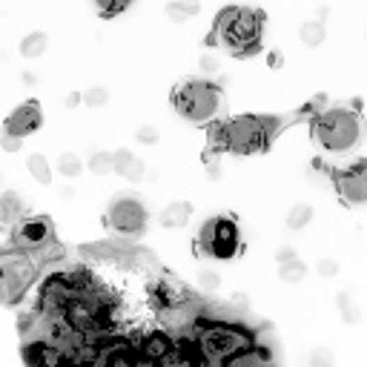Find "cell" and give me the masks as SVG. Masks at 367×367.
Masks as SVG:
<instances>
[{
	"instance_id": "17",
	"label": "cell",
	"mask_w": 367,
	"mask_h": 367,
	"mask_svg": "<svg viewBox=\"0 0 367 367\" xmlns=\"http://www.w3.org/2000/svg\"><path fill=\"white\" fill-rule=\"evenodd\" d=\"M189 215H192V207L187 204V201H173L169 207H164V212H161V227H166V230H181L187 221H189Z\"/></svg>"
},
{
	"instance_id": "13",
	"label": "cell",
	"mask_w": 367,
	"mask_h": 367,
	"mask_svg": "<svg viewBox=\"0 0 367 367\" xmlns=\"http://www.w3.org/2000/svg\"><path fill=\"white\" fill-rule=\"evenodd\" d=\"M40 124H43L40 107L35 101H26L6 118V132H15V135L23 138V135H32L35 130H40Z\"/></svg>"
},
{
	"instance_id": "9",
	"label": "cell",
	"mask_w": 367,
	"mask_h": 367,
	"mask_svg": "<svg viewBox=\"0 0 367 367\" xmlns=\"http://www.w3.org/2000/svg\"><path fill=\"white\" fill-rule=\"evenodd\" d=\"M107 224L120 235H141L146 230V207L138 198H118L107 212Z\"/></svg>"
},
{
	"instance_id": "4",
	"label": "cell",
	"mask_w": 367,
	"mask_h": 367,
	"mask_svg": "<svg viewBox=\"0 0 367 367\" xmlns=\"http://www.w3.org/2000/svg\"><path fill=\"white\" fill-rule=\"evenodd\" d=\"M310 132H313V141L319 143L322 150L341 155V153H350L359 143L361 124H359V115L353 109L336 107V109L315 115L313 124H310Z\"/></svg>"
},
{
	"instance_id": "33",
	"label": "cell",
	"mask_w": 367,
	"mask_h": 367,
	"mask_svg": "<svg viewBox=\"0 0 367 367\" xmlns=\"http://www.w3.org/2000/svg\"><path fill=\"white\" fill-rule=\"evenodd\" d=\"M319 273H322L325 279H333V276L338 273V261H333V258H322V261H319Z\"/></svg>"
},
{
	"instance_id": "20",
	"label": "cell",
	"mask_w": 367,
	"mask_h": 367,
	"mask_svg": "<svg viewBox=\"0 0 367 367\" xmlns=\"http://www.w3.org/2000/svg\"><path fill=\"white\" fill-rule=\"evenodd\" d=\"M299 40H302L304 46H310V49L322 46V43H325V23H319V20H307V23H302Z\"/></svg>"
},
{
	"instance_id": "36",
	"label": "cell",
	"mask_w": 367,
	"mask_h": 367,
	"mask_svg": "<svg viewBox=\"0 0 367 367\" xmlns=\"http://www.w3.org/2000/svg\"><path fill=\"white\" fill-rule=\"evenodd\" d=\"M78 101H81V95H69V97H66V107H75Z\"/></svg>"
},
{
	"instance_id": "27",
	"label": "cell",
	"mask_w": 367,
	"mask_h": 367,
	"mask_svg": "<svg viewBox=\"0 0 367 367\" xmlns=\"http://www.w3.org/2000/svg\"><path fill=\"white\" fill-rule=\"evenodd\" d=\"M130 3H132V0H95L97 12H101L104 17H115V15H120Z\"/></svg>"
},
{
	"instance_id": "14",
	"label": "cell",
	"mask_w": 367,
	"mask_h": 367,
	"mask_svg": "<svg viewBox=\"0 0 367 367\" xmlns=\"http://www.w3.org/2000/svg\"><path fill=\"white\" fill-rule=\"evenodd\" d=\"M150 296L161 304V310H169V307H181V304H189L192 296L173 279H158L153 287H150Z\"/></svg>"
},
{
	"instance_id": "15",
	"label": "cell",
	"mask_w": 367,
	"mask_h": 367,
	"mask_svg": "<svg viewBox=\"0 0 367 367\" xmlns=\"http://www.w3.org/2000/svg\"><path fill=\"white\" fill-rule=\"evenodd\" d=\"M23 218V201L17 192H0V230H12Z\"/></svg>"
},
{
	"instance_id": "29",
	"label": "cell",
	"mask_w": 367,
	"mask_h": 367,
	"mask_svg": "<svg viewBox=\"0 0 367 367\" xmlns=\"http://www.w3.org/2000/svg\"><path fill=\"white\" fill-rule=\"evenodd\" d=\"M338 310H341V315H345V322H359V310L353 307V302H350V296H345V292H341L338 296Z\"/></svg>"
},
{
	"instance_id": "32",
	"label": "cell",
	"mask_w": 367,
	"mask_h": 367,
	"mask_svg": "<svg viewBox=\"0 0 367 367\" xmlns=\"http://www.w3.org/2000/svg\"><path fill=\"white\" fill-rule=\"evenodd\" d=\"M198 281H201V287H204V290H215L218 284H221V276H218L215 270H204V273L198 276Z\"/></svg>"
},
{
	"instance_id": "6",
	"label": "cell",
	"mask_w": 367,
	"mask_h": 367,
	"mask_svg": "<svg viewBox=\"0 0 367 367\" xmlns=\"http://www.w3.org/2000/svg\"><path fill=\"white\" fill-rule=\"evenodd\" d=\"M12 247L35 256V261H46L58 256V241H55V227L49 218L32 215V218H20L12 227Z\"/></svg>"
},
{
	"instance_id": "23",
	"label": "cell",
	"mask_w": 367,
	"mask_h": 367,
	"mask_svg": "<svg viewBox=\"0 0 367 367\" xmlns=\"http://www.w3.org/2000/svg\"><path fill=\"white\" fill-rule=\"evenodd\" d=\"M58 173H61L63 178H78V175L84 173V164H81V158H78L75 153H63V155L58 158Z\"/></svg>"
},
{
	"instance_id": "2",
	"label": "cell",
	"mask_w": 367,
	"mask_h": 367,
	"mask_svg": "<svg viewBox=\"0 0 367 367\" xmlns=\"http://www.w3.org/2000/svg\"><path fill=\"white\" fill-rule=\"evenodd\" d=\"M284 124L276 118H258V115H241L233 120H224L212 130V146L215 150H227L235 155H253L261 153L270 138Z\"/></svg>"
},
{
	"instance_id": "10",
	"label": "cell",
	"mask_w": 367,
	"mask_h": 367,
	"mask_svg": "<svg viewBox=\"0 0 367 367\" xmlns=\"http://www.w3.org/2000/svg\"><path fill=\"white\" fill-rule=\"evenodd\" d=\"M333 184L338 195L350 204H367V161H359L348 169H336Z\"/></svg>"
},
{
	"instance_id": "11",
	"label": "cell",
	"mask_w": 367,
	"mask_h": 367,
	"mask_svg": "<svg viewBox=\"0 0 367 367\" xmlns=\"http://www.w3.org/2000/svg\"><path fill=\"white\" fill-rule=\"evenodd\" d=\"M135 348H138L143 364H173L175 338L166 330H153V333H146Z\"/></svg>"
},
{
	"instance_id": "22",
	"label": "cell",
	"mask_w": 367,
	"mask_h": 367,
	"mask_svg": "<svg viewBox=\"0 0 367 367\" xmlns=\"http://www.w3.org/2000/svg\"><path fill=\"white\" fill-rule=\"evenodd\" d=\"M313 221V207L310 204H296L287 212V227L290 230H304Z\"/></svg>"
},
{
	"instance_id": "26",
	"label": "cell",
	"mask_w": 367,
	"mask_h": 367,
	"mask_svg": "<svg viewBox=\"0 0 367 367\" xmlns=\"http://www.w3.org/2000/svg\"><path fill=\"white\" fill-rule=\"evenodd\" d=\"M107 101H109V92L104 86H92L84 92V104L89 109H101V107H107Z\"/></svg>"
},
{
	"instance_id": "31",
	"label": "cell",
	"mask_w": 367,
	"mask_h": 367,
	"mask_svg": "<svg viewBox=\"0 0 367 367\" xmlns=\"http://www.w3.org/2000/svg\"><path fill=\"white\" fill-rule=\"evenodd\" d=\"M198 66H201V72H207V75H212V72H218V69H221V58H218V55H212V52H207V55H201Z\"/></svg>"
},
{
	"instance_id": "30",
	"label": "cell",
	"mask_w": 367,
	"mask_h": 367,
	"mask_svg": "<svg viewBox=\"0 0 367 367\" xmlns=\"http://www.w3.org/2000/svg\"><path fill=\"white\" fill-rule=\"evenodd\" d=\"M0 146H3L6 153H17L20 146H23V138L15 135V132H3V135H0Z\"/></svg>"
},
{
	"instance_id": "1",
	"label": "cell",
	"mask_w": 367,
	"mask_h": 367,
	"mask_svg": "<svg viewBox=\"0 0 367 367\" xmlns=\"http://www.w3.org/2000/svg\"><path fill=\"white\" fill-rule=\"evenodd\" d=\"M192 336L204 364H235L238 356L253 348L256 336L230 319H210V315H195Z\"/></svg>"
},
{
	"instance_id": "18",
	"label": "cell",
	"mask_w": 367,
	"mask_h": 367,
	"mask_svg": "<svg viewBox=\"0 0 367 367\" xmlns=\"http://www.w3.org/2000/svg\"><path fill=\"white\" fill-rule=\"evenodd\" d=\"M198 9H201L198 0H173V3L166 6V15H169L173 23H184V20L198 15Z\"/></svg>"
},
{
	"instance_id": "37",
	"label": "cell",
	"mask_w": 367,
	"mask_h": 367,
	"mask_svg": "<svg viewBox=\"0 0 367 367\" xmlns=\"http://www.w3.org/2000/svg\"><path fill=\"white\" fill-rule=\"evenodd\" d=\"M270 63L279 66V63H281V55H279V52H270Z\"/></svg>"
},
{
	"instance_id": "8",
	"label": "cell",
	"mask_w": 367,
	"mask_h": 367,
	"mask_svg": "<svg viewBox=\"0 0 367 367\" xmlns=\"http://www.w3.org/2000/svg\"><path fill=\"white\" fill-rule=\"evenodd\" d=\"M198 250L210 258H221V261H230L238 250H241V233H238V224L233 218H224V215H215L201 227L198 233Z\"/></svg>"
},
{
	"instance_id": "24",
	"label": "cell",
	"mask_w": 367,
	"mask_h": 367,
	"mask_svg": "<svg viewBox=\"0 0 367 367\" xmlns=\"http://www.w3.org/2000/svg\"><path fill=\"white\" fill-rule=\"evenodd\" d=\"M29 173L35 175L38 184H52V169H49V164H46V158L40 153L29 155Z\"/></svg>"
},
{
	"instance_id": "34",
	"label": "cell",
	"mask_w": 367,
	"mask_h": 367,
	"mask_svg": "<svg viewBox=\"0 0 367 367\" xmlns=\"http://www.w3.org/2000/svg\"><path fill=\"white\" fill-rule=\"evenodd\" d=\"M310 361H313V364H330V361H333V356H330L327 350H325V353H322V350H315V353L310 356Z\"/></svg>"
},
{
	"instance_id": "21",
	"label": "cell",
	"mask_w": 367,
	"mask_h": 367,
	"mask_svg": "<svg viewBox=\"0 0 367 367\" xmlns=\"http://www.w3.org/2000/svg\"><path fill=\"white\" fill-rule=\"evenodd\" d=\"M46 46H49V38H46L43 32H32V35L23 38L20 55H23V58H40V55L46 52Z\"/></svg>"
},
{
	"instance_id": "19",
	"label": "cell",
	"mask_w": 367,
	"mask_h": 367,
	"mask_svg": "<svg viewBox=\"0 0 367 367\" xmlns=\"http://www.w3.org/2000/svg\"><path fill=\"white\" fill-rule=\"evenodd\" d=\"M279 276H281V281H287V284H302V281L307 279V264L299 261V258H287V261H281Z\"/></svg>"
},
{
	"instance_id": "28",
	"label": "cell",
	"mask_w": 367,
	"mask_h": 367,
	"mask_svg": "<svg viewBox=\"0 0 367 367\" xmlns=\"http://www.w3.org/2000/svg\"><path fill=\"white\" fill-rule=\"evenodd\" d=\"M135 138H138V143H143V146H155L158 138H161V132H158L155 127H150V124H143V127H138Z\"/></svg>"
},
{
	"instance_id": "16",
	"label": "cell",
	"mask_w": 367,
	"mask_h": 367,
	"mask_svg": "<svg viewBox=\"0 0 367 367\" xmlns=\"http://www.w3.org/2000/svg\"><path fill=\"white\" fill-rule=\"evenodd\" d=\"M115 173L124 175L127 181H141L143 178V161L135 158L130 150H118L115 153Z\"/></svg>"
},
{
	"instance_id": "5",
	"label": "cell",
	"mask_w": 367,
	"mask_h": 367,
	"mask_svg": "<svg viewBox=\"0 0 367 367\" xmlns=\"http://www.w3.org/2000/svg\"><path fill=\"white\" fill-rule=\"evenodd\" d=\"M173 104L178 109V115H184L187 120H210L221 109V89L210 81H184L175 92H173Z\"/></svg>"
},
{
	"instance_id": "25",
	"label": "cell",
	"mask_w": 367,
	"mask_h": 367,
	"mask_svg": "<svg viewBox=\"0 0 367 367\" xmlns=\"http://www.w3.org/2000/svg\"><path fill=\"white\" fill-rule=\"evenodd\" d=\"M89 169L95 175H109L115 173V153H95L89 158Z\"/></svg>"
},
{
	"instance_id": "35",
	"label": "cell",
	"mask_w": 367,
	"mask_h": 367,
	"mask_svg": "<svg viewBox=\"0 0 367 367\" xmlns=\"http://www.w3.org/2000/svg\"><path fill=\"white\" fill-rule=\"evenodd\" d=\"M287 258H296V253H292V247H284V250L279 253V261H287Z\"/></svg>"
},
{
	"instance_id": "12",
	"label": "cell",
	"mask_w": 367,
	"mask_h": 367,
	"mask_svg": "<svg viewBox=\"0 0 367 367\" xmlns=\"http://www.w3.org/2000/svg\"><path fill=\"white\" fill-rule=\"evenodd\" d=\"M23 361L35 367H58V364H72V350L55 345L49 338H35L23 348Z\"/></svg>"
},
{
	"instance_id": "7",
	"label": "cell",
	"mask_w": 367,
	"mask_h": 367,
	"mask_svg": "<svg viewBox=\"0 0 367 367\" xmlns=\"http://www.w3.org/2000/svg\"><path fill=\"white\" fill-rule=\"evenodd\" d=\"M35 273H38L35 256L23 253V250L0 253V302H6V304L17 302L32 284Z\"/></svg>"
},
{
	"instance_id": "3",
	"label": "cell",
	"mask_w": 367,
	"mask_h": 367,
	"mask_svg": "<svg viewBox=\"0 0 367 367\" xmlns=\"http://www.w3.org/2000/svg\"><path fill=\"white\" fill-rule=\"evenodd\" d=\"M261 32H264V23L258 12L244 9V6H230L218 15L212 40L227 46L233 55H250L261 43Z\"/></svg>"
}]
</instances>
